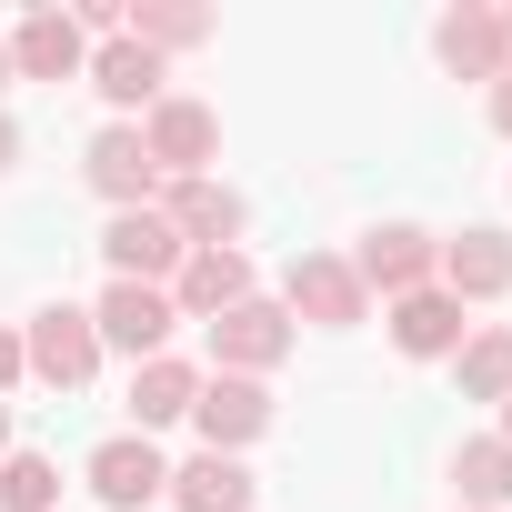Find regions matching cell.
Listing matches in <instances>:
<instances>
[{
    "label": "cell",
    "instance_id": "11",
    "mask_svg": "<svg viewBox=\"0 0 512 512\" xmlns=\"http://www.w3.org/2000/svg\"><path fill=\"white\" fill-rule=\"evenodd\" d=\"M81 171H91V191H101L111 211H151V191H161V171H151V151H141L131 121H111V131L81 151Z\"/></svg>",
    "mask_w": 512,
    "mask_h": 512
},
{
    "label": "cell",
    "instance_id": "1",
    "mask_svg": "<svg viewBox=\"0 0 512 512\" xmlns=\"http://www.w3.org/2000/svg\"><path fill=\"white\" fill-rule=\"evenodd\" d=\"M21 362H31L51 392H81V382L101 372V332H91V312H81V302H41L31 332H21Z\"/></svg>",
    "mask_w": 512,
    "mask_h": 512
},
{
    "label": "cell",
    "instance_id": "12",
    "mask_svg": "<svg viewBox=\"0 0 512 512\" xmlns=\"http://www.w3.org/2000/svg\"><path fill=\"white\" fill-rule=\"evenodd\" d=\"M91 492H101L111 512H141L151 492H171V462L151 452V432H111V442L91 452Z\"/></svg>",
    "mask_w": 512,
    "mask_h": 512
},
{
    "label": "cell",
    "instance_id": "29",
    "mask_svg": "<svg viewBox=\"0 0 512 512\" xmlns=\"http://www.w3.org/2000/svg\"><path fill=\"white\" fill-rule=\"evenodd\" d=\"M502 442H512V402H502Z\"/></svg>",
    "mask_w": 512,
    "mask_h": 512
},
{
    "label": "cell",
    "instance_id": "18",
    "mask_svg": "<svg viewBox=\"0 0 512 512\" xmlns=\"http://www.w3.org/2000/svg\"><path fill=\"white\" fill-rule=\"evenodd\" d=\"M81 81H91V91H101L111 111H141V101H161V61H151L141 41H101Z\"/></svg>",
    "mask_w": 512,
    "mask_h": 512
},
{
    "label": "cell",
    "instance_id": "8",
    "mask_svg": "<svg viewBox=\"0 0 512 512\" xmlns=\"http://www.w3.org/2000/svg\"><path fill=\"white\" fill-rule=\"evenodd\" d=\"M362 312H372V292L352 282V262H342V251H302V262H292V322L352 332Z\"/></svg>",
    "mask_w": 512,
    "mask_h": 512
},
{
    "label": "cell",
    "instance_id": "7",
    "mask_svg": "<svg viewBox=\"0 0 512 512\" xmlns=\"http://www.w3.org/2000/svg\"><path fill=\"white\" fill-rule=\"evenodd\" d=\"M282 352H292V312H272V302H231V312L211 322V362L241 372V382H262Z\"/></svg>",
    "mask_w": 512,
    "mask_h": 512
},
{
    "label": "cell",
    "instance_id": "3",
    "mask_svg": "<svg viewBox=\"0 0 512 512\" xmlns=\"http://www.w3.org/2000/svg\"><path fill=\"white\" fill-rule=\"evenodd\" d=\"M141 151H151V171H161V181H201V171H211V151H221V111H211V101H151Z\"/></svg>",
    "mask_w": 512,
    "mask_h": 512
},
{
    "label": "cell",
    "instance_id": "4",
    "mask_svg": "<svg viewBox=\"0 0 512 512\" xmlns=\"http://www.w3.org/2000/svg\"><path fill=\"white\" fill-rule=\"evenodd\" d=\"M432 272H442V241L432 231H412V221H382V231H362V251H352V282L362 292H432Z\"/></svg>",
    "mask_w": 512,
    "mask_h": 512
},
{
    "label": "cell",
    "instance_id": "16",
    "mask_svg": "<svg viewBox=\"0 0 512 512\" xmlns=\"http://www.w3.org/2000/svg\"><path fill=\"white\" fill-rule=\"evenodd\" d=\"M392 342H402L412 362H442V352L472 342V322H462V302L432 282V292H402V302H392Z\"/></svg>",
    "mask_w": 512,
    "mask_h": 512
},
{
    "label": "cell",
    "instance_id": "5",
    "mask_svg": "<svg viewBox=\"0 0 512 512\" xmlns=\"http://www.w3.org/2000/svg\"><path fill=\"white\" fill-rule=\"evenodd\" d=\"M171 292H151V282H111L101 292V312H91V332H101V352H131V362H161V342H171Z\"/></svg>",
    "mask_w": 512,
    "mask_h": 512
},
{
    "label": "cell",
    "instance_id": "23",
    "mask_svg": "<svg viewBox=\"0 0 512 512\" xmlns=\"http://www.w3.org/2000/svg\"><path fill=\"white\" fill-rule=\"evenodd\" d=\"M0 512H61V472L41 452H11L0 462Z\"/></svg>",
    "mask_w": 512,
    "mask_h": 512
},
{
    "label": "cell",
    "instance_id": "10",
    "mask_svg": "<svg viewBox=\"0 0 512 512\" xmlns=\"http://www.w3.org/2000/svg\"><path fill=\"white\" fill-rule=\"evenodd\" d=\"M432 51H442V71H462V81H502L512 71V31H502V11H442L432 21Z\"/></svg>",
    "mask_w": 512,
    "mask_h": 512
},
{
    "label": "cell",
    "instance_id": "14",
    "mask_svg": "<svg viewBox=\"0 0 512 512\" xmlns=\"http://www.w3.org/2000/svg\"><path fill=\"white\" fill-rule=\"evenodd\" d=\"M231 302H251V262H241V251H181L171 312H181V322H221Z\"/></svg>",
    "mask_w": 512,
    "mask_h": 512
},
{
    "label": "cell",
    "instance_id": "22",
    "mask_svg": "<svg viewBox=\"0 0 512 512\" xmlns=\"http://www.w3.org/2000/svg\"><path fill=\"white\" fill-rule=\"evenodd\" d=\"M452 372H462V402H512V322L502 332H472L452 352Z\"/></svg>",
    "mask_w": 512,
    "mask_h": 512
},
{
    "label": "cell",
    "instance_id": "2",
    "mask_svg": "<svg viewBox=\"0 0 512 512\" xmlns=\"http://www.w3.org/2000/svg\"><path fill=\"white\" fill-rule=\"evenodd\" d=\"M171 231H181V251H241V231H251V201L241 191H221L211 171L201 181H161V201H151Z\"/></svg>",
    "mask_w": 512,
    "mask_h": 512
},
{
    "label": "cell",
    "instance_id": "17",
    "mask_svg": "<svg viewBox=\"0 0 512 512\" xmlns=\"http://www.w3.org/2000/svg\"><path fill=\"white\" fill-rule=\"evenodd\" d=\"M171 502H181V512H251V472H241V452H191V462L171 472Z\"/></svg>",
    "mask_w": 512,
    "mask_h": 512
},
{
    "label": "cell",
    "instance_id": "24",
    "mask_svg": "<svg viewBox=\"0 0 512 512\" xmlns=\"http://www.w3.org/2000/svg\"><path fill=\"white\" fill-rule=\"evenodd\" d=\"M21 372H31V362H21V332H0V392H11Z\"/></svg>",
    "mask_w": 512,
    "mask_h": 512
},
{
    "label": "cell",
    "instance_id": "25",
    "mask_svg": "<svg viewBox=\"0 0 512 512\" xmlns=\"http://www.w3.org/2000/svg\"><path fill=\"white\" fill-rule=\"evenodd\" d=\"M492 131H502V141H512V71H502V81H492Z\"/></svg>",
    "mask_w": 512,
    "mask_h": 512
},
{
    "label": "cell",
    "instance_id": "26",
    "mask_svg": "<svg viewBox=\"0 0 512 512\" xmlns=\"http://www.w3.org/2000/svg\"><path fill=\"white\" fill-rule=\"evenodd\" d=\"M21 161V131H11V111H0V171H11Z\"/></svg>",
    "mask_w": 512,
    "mask_h": 512
},
{
    "label": "cell",
    "instance_id": "13",
    "mask_svg": "<svg viewBox=\"0 0 512 512\" xmlns=\"http://www.w3.org/2000/svg\"><path fill=\"white\" fill-rule=\"evenodd\" d=\"M452 302H492V292H512V231H492V221H472L462 241H442V272H432Z\"/></svg>",
    "mask_w": 512,
    "mask_h": 512
},
{
    "label": "cell",
    "instance_id": "21",
    "mask_svg": "<svg viewBox=\"0 0 512 512\" xmlns=\"http://www.w3.org/2000/svg\"><path fill=\"white\" fill-rule=\"evenodd\" d=\"M121 41H141V51L161 61V51L211 41V11H191V0H141V11H121Z\"/></svg>",
    "mask_w": 512,
    "mask_h": 512
},
{
    "label": "cell",
    "instance_id": "6",
    "mask_svg": "<svg viewBox=\"0 0 512 512\" xmlns=\"http://www.w3.org/2000/svg\"><path fill=\"white\" fill-rule=\"evenodd\" d=\"M101 262H111V282H171L181 272V231L161 221V211H111V231H101Z\"/></svg>",
    "mask_w": 512,
    "mask_h": 512
},
{
    "label": "cell",
    "instance_id": "30",
    "mask_svg": "<svg viewBox=\"0 0 512 512\" xmlns=\"http://www.w3.org/2000/svg\"><path fill=\"white\" fill-rule=\"evenodd\" d=\"M502 31H512V11H502Z\"/></svg>",
    "mask_w": 512,
    "mask_h": 512
},
{
    "label": "cell",
    "instance_id": "27",
    "mask_svg": "<svg viewBox=\"0 0 512 512\" xmlns=\"http://www.w3.org/2000/svg\"><path fill=\"white\" fill-rule=\"evenodd\" d=\"M0 462H11V412H0Z\"/></svg>",
    "mask_w": 512,
    "mask_h": 512
},
{
    "label": "cell",
    "instance_id": "9",
    "mask_svg": "<svg viewBox=\"0 0 512 512\" xmlns=\"http://www.w3.org/2000/svg\"><path fill=\"white\" fill-rule=\"evenodd\" d=\"M191 422H201V452H241L251 432L272 422V392L241 382V372H211V382L191 392Z\"/></svg>",
    "mask_w": 512,
    "mask_h": 512
},
{
    "label": "cell",
    "instance_id": "19",
    "mask_svg": "<svg viewBox=\"0 0 512 512\" xmlns=\"http://www.w3.org/2000/svg\"><path fill=\"white\" fill-rule=\"evenodd\" d=\"M191 392H201V372H191V362H171V352H161V362H141V372H131V432L181 422V412H191Z\"/></svg>",
    "mask_w": 512,
    "mask_h": 512
},
{
    "label": "cell",
    "instance_id": "15",
    "mask_svg": "<svg viewBox=\"0 0 512 512\" xmlns=\"http://www.w3.org/2000/svg\"><path fill=\"white\" fill-rule=\"evenodd\" d=\"M11 71H21V81H81V71H91L81 21H71V11H31V21L11 31Z\"/></svg>",
    "mask_w": 512,
    "mask_h": 512
},
{
    "label": "cell",
    "instance_id": "20",
    "mask_svg": "<svg viewBox=\"0 0 512 512\" xmlns=\"http://www.w3.org/2000/svg\"><path fill=\"white\" fill-rule=\"evenodd\" d=\"M452 482H462V512H502V502H512V442H502V432L462 442V452H452Z\"/></svg>",
    "mask_w": 512,
    "mask_h": 512
},
{
    "label": "cell",
    "instance_id": "28",
    "mask_svg": "<svg viewBox=\"0 0 512 512\" xmlns=\"http://www.w3.org/2000/svg\"><path fill=\"white\" fill-rule=\"evenodd\" d=\"M0 91H11V51H0Z\"/></svg>",
    "mask_w": 512,
    "mask_h": 512
}]
</instances>
